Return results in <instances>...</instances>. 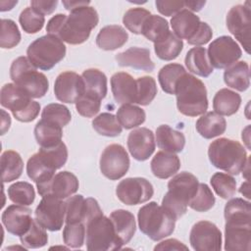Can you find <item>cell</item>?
<instances>
[{
  "mask_svg": "<svg viewBox=\"0 0 251 251\" xmlns=\"http://www.w3.org/2000/svg\"><path fill=\"white\" fill-rule=\"evenodd\" d=\"M98 22L97 11L91 6H82L71 11L70 15L57 14L53 16L47 23L46 31L64 42L77 45L88 39Z\"/></svg>",
  "mask_w": 251,
  "mask_h": 251,
  "instance_id": "6da1fadb",
  "label": "cell"
},
{
  "mask_svg": "<svg viewBox=\"0 0 251 251\" xmlns=\"http://www.w3.org/2000/svg\"><path fill=\"white\" fill-rule=\"evenodd\" d=\"M175 94L176 96V107L184 116H200L208 109L205 84L202 80L187 72L177 80Z\"/></svg>",
  "mask_w": 251,
  "mask_h": 251,
  "instance_id": "7a4b0ae2",
  "label": "cell"
},
{
  "mask_svg": "<svg viewBox=\"0 0 251 251\" xmlns=\"http://www.w3.org/2000/svg\"><path fill=\"white\" fill-rule=\"evenodd\" d=\"M198 178L188 172H181L172 177L168 183V192L162 200V206L176 221L187 210L188 204L198 189Z\"/></svg>",
  "mask_w": 251,
  "mask_h": 251,
  "instance_id": "3957f363",
  "label": "cell"
},
{
  "mask_svg": "<svg viewBox=\"0 0 251 251\" xmlns=\"http://www.w3.org/2000/svg\"><path fill=\"white\" fill-rule=\"evenodd\" d=\"M67 160L68 149L63 141L51 147H40L39 151L27 160V176L36 184L45 182L66 164Z\"/></svg>",
  "mask_w": 251,
  "mask_h": 251,
  "instance_id": "277c9868",
  "label": "cell"
},
{
  "mask_svg": "<svg viewBox=\"0 0 251 251\" xmlns=\"http://www.w3.org/2000/svg\"><path fill=\"white\" fill-rule=\"evenodd\" d=\"M208 157L215 168L235 176L244 170L248 161L244 146L226 137L212 141L208 148Z\"/></svg>",
  "mask_w": 251,
  "mask_h": 251,
  "instance_id": "5b68a950",
  "label": "cell"
},
{
  "mask_svg": "<svg viewBox=\"0 0 251 251\" xmlns=\"http://www.w3.org/2000/svg\"><path fill=\"white\" fill-rule=\"evenodd\" d=\"M137 220L141 232L154 241L171 235L176 226L174 217L162 205L160 206L154 201L139 209Z\"/></svg>",
  "mask_w": 251,
  "mask_h": 251,
  "instance_id": "8992f818",
  "label": "cell"
},
{
  "mask_svg": "<svg viewBox=\"0 0 251 251\" xmlns=\"http://www.w3.org/2000/svg\"><path fill=\"white\" fill-rule=\"evenodd\" d=\"M13 82L31 98L43 97L49 88L46 75L36 70L27 57H19L13 61L10 68Z\"/></svg>",
  "mask_w": 251,
  "mask_h": 251,
  "instance_id": "52a82bcc",
  "label": "cell"
},
{
  "mask_svg": "<svg viewBox=\"0 0 251 251\" xmlns=\"http://www.w3.org/2000/svg\"><path fill=\"white\" fill-rule=\"evenodd\" d=\"M66 55V46L57 36L43 35L32 41L26 50L29 62L42 71H49L55 67Z\"/></svg>",
  "mask_w": 251,
  "mask_h": 251,
  "instance_id": "ba28073f",
  "label": "cell"
},
{
  "mask_svg": "<svg viewBox=\"0 0 251 251\" xmlns=\"http://www.w3.org/2000/svg\"><path fill=\"white\" fill-rule=\"evenodd\" d=\"M0 102L4 108L12 112L16 120L23 123L33 121L40 111V104L33 101L29 95L15 83H6L2 86Z\"/></svg>",
  "mask_w": 251,
  "mask_h": 251,
  "instance_id": "9c48e42d",
  "label": "cell"
},
{
  "mask_svg": "<svg viewBox=\"0 0 251 251\" xmlns=\"http://www.w3.org/2000/svg\"><path fill=\"white\" fill-rule=\"evenodd\" d=\"M85 243L89 251H108L121 249L123 244L118 238L110 218L103 214L91 219L85 226Z\"/></svg>",
  "mask_w": 251,
  "mask_h": 251,
  "instance_id": "30bf717a",
  "label": "cell"
},
{
  "mask_svg": "<svg viewBox=\"0 0 251 251\" xmlns=\"http://www.w3.org/2000/svg\"><path fill=\"white\" fill-rule=\"evenodd\" d=\"M34 220L45 229L60 230L66 220V202L53 195L43 196L34 211Z\"/></svg>",
  "mask_w": 251,
  "mask_h": 251,
  "instance_id": "8fae6325",
  "label": "cell"
},
{
  "mask_svg": "<svg viewBox=\"0 0 251 251\" xmlns=\"http://www.w3.org/2000/svg\"><path fill=\"white\" fill-rule=\"evenodd\" d=\"M129 157L121 144H110L102 152L100 157V171L104 176L111 180L122 178L129 169Z\"/></svg>",
  "mask_w": 251,
  "mask_h": 251,
  "instance_id": "7c38bea8",
  "label": "cell"
},
{
  "mask_svg": "<svg viewBox=\"0 0 251 251\" xmlns=\"http://www.w3.org/2000/svg\"><path fill=\"white\" fill-rule=\"evenodd\" d=\"M207 55L212 67L226 69L238 61L242 55V50L232 37L223 35L210 43Z\"/></svg>",
  "mask_w": 251,
  "mask_h": 251,
  "instance_id": "4fadbf2b",
  "label": "cell"
},
{
  "mask_svg": "<svg viewBox=\"0 0 251 251\" xmlns=\"http://www.w3.org/2000/svg\"><path fill=\"white\" fill-rule=\"evenodd\" d=\"M154 194L153 185L144 177H127L119 182L116 195L126 205H138L149 201Z\"/></svg>",
  "mask_w": 251,
  "mask_h": 251,
  "instance_id": "5bb4252c",
  "label": "cell"
},
{
  "mask_svg": "<svg viewBox=\"0 0 251 251\" xmlns=\"http://www.w3.org/2000/svg\"><path fill=\"white\" fill-rule=\"evenodd\" d=\"M248 5L249 2H246L245 5H235L230 8L226 15L227 29L238 40L247 53H249L250 47L251 24V11Z\"/></svg>",
  "mask_w": 251,
  "mask_h": 251,
  "instance_id": "9a60e30c",
  "label": "cell"
},
{
  "mask_svg": "<svg viewBox=\"0 0 251 251\" xmlns=\"http://www.w3.org/2000/svg\"><path fill=\"white\" fill-rule=\"evenodd\" d=\"M189 241L196 251H219L222 249V232L212 222L200 221L192 226Z\"/></svg>",
  "mask_w": 251,
  "mask_h": 251,
  "instance_id": "2e32d148",
  "label": "cell"
},
{
  "mask_svg": "<svg viewBox=\"0 0 251 251\" xmlns=\"http://www.w3.org/2000/svg\"><path fill=\"white\" fill-rule=\"evenodd\" d=\"M103 214L98 202L91 197L75 195L66 201V224H86L94 217Z\"/></svg>",
  "mask_w": 251,
  "mask_h": 251,
  "instance_id": "e0dca14e",
  "label": "cell"
},
{
  "mask_svg": "<svg viewBox=\"0 0 251 251\" xmlns=\"http://www.w3.org/2000/svg\"><path fill=\"white\" fill-rule=\"evenodd\" d=\"M78 186L77 177L68 171L57 173L49 180L36 184L40 196L53 195L60 199H65L75 194Z\"/></svg>",
  "mask_w": 251,
  "mask_h": 251,
  "instance_id": "ac0fdd59",
  "label": "cell"
},
{
  "mask_svg": "<svg viewBox=\"0 0 251 251\" xmlns=\"http://www.w3.org/2000/svg\"><path fill=\"white\" fill-rule=\"evenodd\" d=\"M56 98L64 103H75L84 93V82L81 75L75 72L61 73L54 83Z\"/></svg>",
  "mask_w": 251,
  "mask_h": 251,
  "instance_id": "d6986e66",
  "label": "cell"
},
{
  "mask_svg": "<svg viewBox=\"0 0 251 251\" xmlns=\"http://www.w3.org/2000/svg\"><path fill=\"white\" fill-rule=\"evenodd\" d=\"M31 212L29 208L23 205H10L2 214V224L8 232L21 236L26 232L33 221Z\"/></svg>",
  "mask_w": 251,
  "mask_h": 251,
  "instance_id": "ffe728a7",
  "label": "cell"
},
{
  "mask_svg": "<svg viewBox=\"0 0 251 251\" xmlns=\"http://www.w3.org/2000/svg\"><path fill=\"white\" fill-rule=\"evenodd\" d=\"M155 137L151 129L138 127L129 132L127 148L130 155L137 161H145L155 150Z\"/></svg>",
  "mask_w": 251,
  "mask_h": 251,
  "instance_id": "44dd1931",
  "label": "cell"
},
{
  "mask_svg": "<svg viewBox=\"0 0 251 251\" xmlns=\"http://www.w3.org/2000/svg\"><path fill=\"white\" fill-rule=\"evenodd\" d=\"M111 89L117 103H136L137 82L129 74L119 72L111 77Z\"/></svg>",
  "mask_w": 251,
  "mask_h": 251,
  "instance_id": "7402d4cb",
  "label": "cell"
},
{
  "mask_svg": "<svg viewBox=\"0 0 251 251\" xmlns=\"http://www.w3.org/2000/svg\"><path fill=\"white\" fill-rule=\"evenodd\" d=\"M117 63L121 67H130L134 70L153 72L155 65L150 57V51L142 47H130L121 52L115 57Z\"/></svg>",
  "mask_w": 251,
  "mask_h": 251,
  "instance_id": "603a6c76",
  "label": "cell"
},
{
  "mask_svg": "<svg viewBox=\"0 0 251 251\" xmlns=\"http://www.w3.org/2000/svg\"><path fill=\"white\" fill-rule=\"evenodd\" d=\"M251 225L228 224L225 226L226 250H250Z\"/></svg>",
  "mask_w": 251,
  "mask_h": 251,
  "instance_id": "cb8c5ba5",
  "label": "cell"
},
{
  "mask_svg": "<svg viewBox=\"0 0 251 251\" xmlns=\"http://www.w3.org/2000/svg\"><path fill=\"white\" fill-rule=\"evenodd\" d=\"M200 25L199 17L187 9H182L171 19L173 31L181 40H190L199 29Z\"/></svg>",
  "mask_w": 251,
  "mask_h": 251,
  "instance_id": "d4e9b609",
  "label": "cell"
},
{
  "mask_svg": "<svg viewBox=\"0 0 251 251\" xmlns=\"http://www.w3.org/2000/svg\"><path fill=\"white\" fill-rule=\"evenodd\" d=\"M127 39L128 34L123 26L110 25L100 29L96 36V44L102 50L112 51L124 46Z\"/></svg>",
  "mask_w": 251,
  "mask_h": 251,
  "instance_id": "484cf974",
  "label": "cell"
},
{
  "mask_svg": "<svg viewBox=\"0 0 251 251\" xmlns=\"http://www.w3.org/2000/svg\"><path fill=\"white\" fill-rule=\"evenodd\" d=\"M110 219L121 243L123 245L128 243L136 230V224L133 214L127 210L119 209L111 213Z\"/></svg>",
  "mask_w": 251,
  "mask_h": 251,
  "instance_id": "4316f807",
  "label": "cell"
},
{
  "mask_svg": "<svg viewBox=\"0 0 251 251\" xmlns=\"http://www.w3.org/2000/svg\"><path fill=\"white\" fill-rule=\"evenodd\" d=\"M153 175L162 179L169 178L176 175L180 168V160L175 153L159 151L151 161Z\"/></svg>",
  "mask_w": 251,
  "mask_h": 251,
  "instance_id": "83f0119b",
  "label": "cell"
},
{
  "mask_svg": "<svg viewBox=\"0 0 251 251\" xmlns=\"http://www.w3.org/2000/svg\"><path fill=\"white\" fill-rule=\"evenodd\" d=\"M156 141L160 149L170 153L181 152L185 145L183 133L172 128L168 125H161L157 127Z\"/></svg>",
  "mask_w": 251,
  "mask_h": 251,
  "instance_id": "f1b7e54d",
  "label": "cell"
},
{
  "mask_svg": "<svg viewBox=\"0 0 251 251\" xmlns=\"http://www.w3.org/2000/svg\"><path fill=\"white\" fill-rule=\"evenodd\" d=\"M195 127L202 137L211 139L222 135L226 131V122L223 116L216 112H208L197 120Z\"/></svg>",
  "mask_w": 251,
  "mask_h": 251,
  "instance_id": "f546056e",
  "label": "cell"
},
{
  "mask_svg": "<svg viewBox=\"0 0 251 251\" xmlns=\"http://www.w3.org/2000/svg\"><path fill=\"white\" fill-rule=\"evenodd\" d=\"M225 83L237 90L245 91L250 85V71L247 62L239 61L226 69L224 73Z\"/></svg>",
  "mask_w": 251,
  "mask_h": 251,
  "instance_id": "4dcf8cb0",
  "label": "cell"
},
{
  "mask_svg": "<svg viewBox=\"0 0 251 251\" xmlns=\"http://www.w3.org/2000/svg\"><path fill=\"white\" fill-rule=\"evenodd\" d=\"M184 63L190 73L202 77L209 76L214 70L208 59L207 50L200 46L193 47L186 53Z\"/></svg>",
  "mask_w": 251,
  "mask_h": 251,
  "instance_id": "1f68e13d",
  "label": "cell"
},
{
  "mask_svg": "<svg viewBox=\"0 0 251 251\" xmlns=\"http://www.w3.org/2000/svg\"><path fill=\"white\" fill-rule=\"evenodd\" d=\"M240 104V95L227 88L220 89L213 98V109L221 116H231L235 114Z\"/></svg>",
  "mask_w": 251,
  "mask_h": 251,
  "instance_id": "d6a6232c",
  "label": "cell"
},
{
  "mask_svg": "<svg viewBox=\"0 0 251 251\" xmlns=\"http://www.w3.org/2000/svg\"><path fill=\"white\" fill-rule=\"evenodd\" d=\"M62 126L41 119L34 127V136L40 147H51L62 141Z\"/></svg>",
  "mask_w": 251,
  "mask_h": 251,
  "instance_id": "836d02e7",
  "label": "cell"
},
{
  "mask_svg": "<svg viewBox=\"0 0 251 251\" xmlns=\"http://www.w3.org/2000/svg\"><path fill=\"white\" fill-rule=\"evenodd\" d=\"M250 202L242 198H232L225 206L226 223L251 225Z\"/></svg>",
  "mask_w": 251,
  "mask_h": 251,
  "instance_id": "e575fe53",
  "label": "cell"
},
{
  "mask_svg": "<svg viewBox=\"0 0 251 251\" xmlns=\"http://www.w3.org/2000/svg\"><path fill=\"white\" fill-rule=\"evenodd\" d=\"M84 82V93L95 96L100 100L106 97L107 76L98 69H87L81 75Z\"/></svg>",
  "mask_w": 251,
  "mask_h": 251,
  "instance_id": "d590c367",
  "label": "cell"
},
{
  "mask_svg": "<svg viewBox=\"0 0 251 251\" xmlns=\"http://www.w3.org/2000/svg\"><path fill=\"white\" fill-rule=\"evenodd\" d=\"M183 49V41L173 31H169L163 38L154 43V51L158 58L172 61L178 57Z\"/></svg>",
  "mask_w": 251,
  "mask_h": 251,
  "instance_id": "8d00e7d4",
  "label": "cell"
},
{
  "mask_svg": "<svg viewBox=\"0 0 251 251\" xmlns=\"http://www.w3.org/2000/svg\"><path fill=\"white\" fill-rule=\"evenodd\" d=\"M24 170V161L21 155L14 150H6L1 155V177L3 182L18 179Z\"/></svg>",
  "mask_w": 251,
  "mask_h": 251,
  "instance_id": "74e56055",
  "label": "cell"
},
{
  "mask_svg": "<svg viewBox=\"0 0 251 251\" xmlns=\"http://www.w3.org/2000/svg\"><path fill=\"white\" fill-rule=\"evenodd\" d=\"M185 73V69L180 64L172 63L165 65L158 74V80L162 90L168 94H175L176 84Z\"/></svg>",
  "mask_w": 251,
  "mask_h": 251,
  "instance_id": "f35d334b",
  "label": "cell"
},
{
  "mask_svg": "<svg viewBox=\"0 0 251 251\" xmlns=\"http://www.w3.org/2000/svg\"><path fill=\"white\" fill-rule=\"evenodd\" d=\"M119 123L126 129H130L142 125L145 122L146 114L144 110L132 104H123L116 115Z\"/></svg>",
  "mask_w": 251,
  "mask_h": 251,
  "instance_id": "ab89813d",
  "label": "cell"
},
{
  "mask_svg": "<svg viewBox=\"0 0 251 251\" xmlns=\"http://www.w3.org/2000/svg\"><path fill=\"white\" fill-rule=\"evenodd\" d=\"M92 127L98 134L108 137L118 136L123 130L117 117L111 113H102L95 117L92 121Z\"/></svg>",
  "mask_w": 251,
  "mask_h": 251,
  "instance_id": "60d3db41",
  "label": "cell"
},
{
  "mask_svg": "<svg viewBox=\"0 0 251 251\" xmlns=\"http://www.w3.org/2000/svg\"><path fill=\"white\" fill-rule=\"evenodd\" d=\"M169 31V24L163 17L151 15L146 20L142 27L141 34L148 40L155 43L156 41L163 38Z\"/></svg>",
  "mask_w": 251,
  "mask_h": 251,
  "instance_id": "b9f144b4",
  "label": "cell"
},
{
  "mask_svg": "<svg viewBox=\"0 0 251 251\" xmlns=\"http://www.w3.org/2000/svg\"><path fill=\"white\" fill-rule=\"evenodd\" d=\"M8 196L15 204L29 206L34 201L35 192L30 183L26 181H17L8 187Z\"/></svg>",
  "mask_w": 251,
  "mask_h": 251,
  "instance_id": "7bdbcfd3",
  "label": "cell"
},
{
  "mask_svg": "<svg viewBox=\"0 0 251 251\" xmlns=\"http://www.w3.org/2000/svg\"><path fill=\"white\" fill-rule=\"evenodd\" d=\"M210 182L215 192L223 199H230L236 193V181L228 174L215 173Z\"/></svg>",
  "mask_w": 251,
  "mask_h": 251,
  "instance_id": "ee69618b",
  "label": "cell"
},
{
  "mask_svg": "<svg viewBox=\"0 0 251 251\" xmlns=\"http://www.w3.org/2000/svg\"><path fill=\"white\" fill-rule=\"evenodd\" d=\"M22 244L25 248L36 249L45 246L48 242V234L43 226H41L35 220L32 221L29 228L25 233L20 236Z\"/></svg>",
  "mask_w": 251,
  "mask_h": 251,
  "instance_id": "f6af8a7d",
  "label": "cell"
},
{
  "mask_svg": "<svg viewBox=\"0 0 251 251\" xmlns=\"http://www.w3.org/2000/svg\"><path fill=\"white\" fill-rule=\"evenodd\" d=\"M152 14L141 7L131 8L127 10L123 17L124 25L134 34H141L142 27L146 22V20Z\"/></svg>",
  "mask_w": 251,
  "mask_h": 251,
  "instance_id": "bcb514c9",
  "label": "cell"
},
{
  "mask_svg": "<svg viewBox=\"0 0 251 251\" xmlns=\"http://www.w3.org/2000/svg\"><path fill=\"white\" fill-rule=\"evenodd\" d=\"M41 119L52 122L64 127L71 122L72 115L70 110L65 105L59 103H51L43 108Z\"/></svg>",
  "mask_w": 251,
  "mask_h": 251,
  "instance_id": "7dc6e473",
  "label": "cell"
},
{
  "mask_svg": "<svg viewBox=\"0 0 251 251\" xmlns=\"http://www.w3.org/2000/svg\"><path fill=\"white\" fill-rule=\"evenodd\" d=\"M19 22L24 31L26 33H36L42 29L45 18L32 7H26L21 12Z\"/></svg>",
  "mask_w": 251,
  "mask_h": 251,
  "instance_id": "c3c4849f",
  "label": "cell"
},
{
  "mask_svg": "<svg viewBox=\"0 0 251 251\" xmlns=\"http://www.w3.org/2000/svg\"><path fill=\"white\" fill-rule=\"evenodd\" d=\"M216 199L206 183H199L195 195L190 200L188 206L196 212H207L215 205Z\"/></svg>",
  "mask_w": 251,
  "mask_h": 251,
  "instance_id": "681fc988",
  "label": "cell"
},
{
  "mask_svg": "<svg viewBox=\"0 0 251 251\" xmlns=\"http://www.w3.org/2000/svg\"><path fill=\"white\" fill-rule=\"evenodd\" d=\"M86 227L82 223L66 224L63 229L64 243L70 248H80L84 244Z\"/></svg>",
  "mask_w": 251,
  "mask_h": 251,
  "instance_id": "f907efd6",
  "label": "cell"
},
{
  "mask_svg": "<svg viewBox=\"0 0 251 251\" xmlns=\"http://www.w3.org/2000/svg\"><path fill=\"white\" fill-rule=\"evenodd\" d=\"M21 41V32L13 20H1L0 46L4 49H11L17 46Z\"/></svg>",
  "mask_w": 251,
  "mask_h": 251,
  "instance_id": "816d5d0a",
  "label": "cell"
},
{
  "mask_svg": "<svg viewBox=\"0 0 251 251\" xmlns=\"http://www.w3.org/2000/svg\"><path fill=\"white\" fill-rule=\"evenodd\" d=\"M137 98L136 103L141 106L149 105L157 94V84L152 76L144 75L136 79Z\"/></svg>",
  "mask_w": 251,
  "mask_h": 251,
  "instance_id": "f5cc1de1",
  "label": "cell"
},
{
  "mask_svg": "<svg viewBox=\"0 0 251 251\" xmlns=\"http://www.w3.org/2000/svg\"><path fill=\"white\" fill-rule=\"evenodd\" d=\"M101 108V100L95 96L83 93L82 96L75 102L77 113L85 118H92L98 114Z\"/></svg>",
  "mask_w": 251,
  "mask_h": 251,
  "instance_id": "db71d44e",
  "label": "cell"
},
{
  "mask_svg": "<svg viewBox=\"0 0 251 251\" xmlns=\"http://www.w3.org/2000/svg\"><path fill=\"white\" fill-rule=\"evenodd\" d=\"M155 5L157 7V10L159 11L160 14L170 17V16H175L178 12H180L184 8V1H176V0H156Z\"/></svg>",
  "mask_w": 251,
  "mask_h": 251,
  "instance_id": "11a10c76",
  "label": "cell"
},
{
  "mask_svg": "<svg viewBox=\"0 0 251 251\" xmlns=\"http://www.w3.org/2000/svg\"><path fill=\"white\" fill-rule=\"evenodd\" d=\"M212 36H213V30L211 26L207 23L201 22L199 29L194 34V36L187 42L188 44H191V45H197V46L204 45L212 39Z\"/></svg>",
  "mask_w": 251,
  "mask_h": 251,
  "instance_id": "9f6ffc18",
  "label": "cell"
},
{
  "mask_svg": "<svg viewBox=\"0 0 251 251\" xmlns=\"http://www.w3.org/2000/svg\"><path fill=\"white\" fill-rule=\"evenodd\" d=\"M58 5L57 0L52 1H42V0H32L30 1V7L36 10L38 13L42 14L43 16L52 14Z\"/></svg>",
  "mask_w": 251,
  "mask_h": 251,
  "instance_id": "6f0895ef",
  "label": "cell"
},
{
  "mask_svg": "<svg viewBox=\"0 0 251 251\" xmlns=\"http://www.w3.org/2000/svg\"><path fill=\"white\" fill-rule=\"evenodd\" d=\"M187 249L188 247L186 245H184L181 241L175 238L166 239L154 247V250H187Z\"/></svg>",
  "mask_w": 251,
  "mask_h": 251,
  "instance_id": "680465c9",
  "label": "cell"
},
{
  "mask_svg": "<svg viewBox=\"0 0 251 251\" xmlns=\"http://www.w3.org/2000/svg\"><path fill=\"white\" fill-rule=\"evenodd\" d=\"M206 1H195V0H186L184 1V8L193 12H199L205 6Z\"/></svg>",
  "mask_w": 251,
  "mask_h": 251,
  "instance_id": "91938a15",
  "label": "cell"
},
{
  "mask_svg": "<svg viewBox=\"0 0 251 251\" xmlns=\"http://www.w3.org/2000/svg\"><path fill=\"white\" fill-rule=\"evenodd\" d=\"M62 3L65 6V9L70 12L82 6H89L90 4L89 1H78V0H71V1L68 0V1H63Z\"/></svg>",
  "mask_w": 251,
  "mask_h": 251,
  "instance_id": "94428289",
  "label": "cell"
},
{
  "mask_svg": "<svg viewBox=\"0 0 251 251\" xmlns=\"http://www.w3.org/2000/svg\"><path fill=\"white\" fill-rule=\"evenodd\" d=\"M2 114V126H1V134H4L10 127L11 125V118L9 114H7L4 110H1Z\"/></svg>",
  "mask_w": 251,
  "mask_h": 251,
  "instance_id": "6125c7cd",
  "label": "cell"
},
{
  "mask_svg": "<svg viewBox=\"0 0 251 251\" xmlns=\"http://www.w3.org/2000/svg\"><path fill=\"white\" fill-rule=\"evenodd\" d=\"M17 3H18L17 0H16V1H1V2H0V5H1L0 10H1L2 12L11 10V9H13V7H14L15 5H17Z\"/></svg>",
  "mask_w": 251,
  "mask_h": 251,
  "instance_id": "be15d7a7",
  "label": "cell"
},
{
  "mask_svg": "<svg viewBox=\"0 0 251 251\" xmlns=\"http://www.w3.org/2000/svg\"><path fill=\"white\" fill-rule=\"evenodd\" d=\"M249 190H250V189H249V182H248V181H245L244 183H242L241 186H240V188H239V192H240L243 196H245L247 199L250 198Z\"/></svg>",
  "mask_w": 251,
  "mask_h": 251,
  "instance_id": "e7e4bbea",
  "label": "cell"
}]
</instances>
